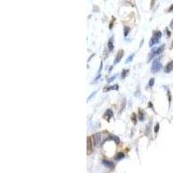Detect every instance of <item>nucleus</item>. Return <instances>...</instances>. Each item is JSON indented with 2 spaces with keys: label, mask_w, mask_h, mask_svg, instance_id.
Returning a JSON list of instances; mask_svg holds the SVG:
<instances>
[{
  "label": "nucleus",
  "mask_w": 173,
  "mask_h": 173,
  "mask_svg": "<svg viewBox=\"0 0 173 173\" xmlns=\"http://www.w3.org/2000/svg\"><path fill=\"white\" fill-rule=\"evenodd\" d=\"M162 37V33H161V31H159V30H156L154 33H153V35H152V37L151 38V40H150V43H149V46L150 47H152V46H154L155 44H157L159 41H160V38Z\"/></svg>",
  "instance_id": "obj_1"
},
{
  "label": "nucleus",
  "mask_w": 173,
  "mask_h": 173,
  "mask_svg": "<svg viewBox=\"0 0 173 173\" xmlns=\"http://www.w3.org/2000/svg\"><path fill=\"white\" fill-rule=\"evenodd\" d=\"M166 32H167V35H168V37H170L171 36V33H170V31L166 29Z\"/></svg>",
  "instance_id": "obj_25"
},
{
  "label": "nucleus",
  "mask_w": 173,
  "mask_h": 173,
  "mask_svg": "<svg viewBox=\"0 0 173 173\" xmlns=\"http://www.w3.org/2000/svg\"><path fill=\"white\" fill-rule=\"evenodd\" d=\"M138 120H140V121H144L145 120V113H144L143 110H138Z\"/></svg>",
  "instance_id": "obj_13"
},
{
  "label": "nucleus",
  "mask_w": 173,
  "mask_h": 173,
  "mask_svg": "<svg viewBox=\"0 0 173 173\" xmlns=\"http://www.w3.org/2000/svg\"><path fill=\"white\" fill-rule=\"evenodd\" d=\"M162 68V63H160V59L159 58H156L154 61L152 62V73H158L160 69Z\"/></svg>",
  "instance_id": "obj_3"
},
{
  "label": "nucleus",
  "mask_w": 173,
  "mask_h": 173,
  "mask_svg": "<svg viewBox=\"0 0 173 173\" xmlns=\"http://www.w3.org/2000/svg\"><path fill=\"white\" fill-rule=\"evenodd\" d=\"M154 82H155L154 78H152V79H150V82H149V84H148V87H149V88H152V87H153V85H154Z\"/></svg>",
  "instance_id": "obj_19"
},
{
  "label": "nucleus",
  "mask_w": 173,
  "mask_h": 173,
  "mask_svg": "<svg viewBox=\"0 0 173 173\" xmlns=\"http://www.w3.org/2000/svg\"><path fill=\"white\" fill-rule=\"evenodd\" d=\"M119 89V86L118 85H114V86H111V87H108V88H106L104 89V92H107L109 90H118Z\"/></svg>",
  "instance_id": "obj_14"
},
{
  "label": "nucleus",
  "mask_w": 173,
  "mask_h": 173,
  "mask_svg": "<svg viewBox=\"0 0 173 173\" xmlns=\"http://www.w3.org/2000/svg\"><path fill=\"white\" fill-rule=\"evenodd\" d=\"M172 11H173V4L169 8V10H168V12H172Z\"/></svg>",
  "instance_id": "obj_24"
},
{
  "label": "nucleus",
  "mask_w": 173,
  "mask_h": 173,
  "mask_svg": "<svg viewBox=\"0 0 173 173\" xmlns=\"http://www.w3.org/2000/svg\"><path fill=\"white\" fill-rule=\"evenodd\" d=\"M116 77H117V75H116V74L113 75L112 77H110V78H108V79H107V82H108V83H110V82H113V81L116 79Z\"/></svg>",
  "instance_id": "obj_21"
},
{
  "label": "nucleus",
  "mask_w": 173,
  "mask_h": 173,
  "mask_svg": "<svg viewBox=\"0 0 173 173\" xmlns=\"http://www.w3.org/2000/svg\"><path fill=\"white\" fill-rule=\"evenodd\" d=\"M125 158V153L124 152H119L118 154H116V156L114 157V159L116 161H119L121 159H123Z\"/></svg>",
  "instance_id": "obj_12"
},
{
  "label": "nucleus",
  "mask_w": 173,
  "mask_h": 173,
  "mask_svg": "<svg viewBox=\"0 0 173 173\" xmlns=\"http://www.w3.org/2000/svg\"><path fill=\"white\" fill-rule=\"evenodd\" d=\"M123 55H124V50H123V49L119 50L118 54H117V55H116V58H115V60H114V64L119 63L121 61V59H122Z\"/></svg>",
  "instance_id": "obj_6"
},
{
  "label": "nucleus",
  "mask_w": 173,
  "mask_h": 173,
  "mask_svg": "<svg viewBox=\"0 0 173 173\" xmlns=\"http://www.w3.org/2000/svg\"><path fill=\"white\" fill-rule=\"evenodd\" d=\"M93 144L94 146H97V147H100L101 146V144L103 143V141L101 140V134L100 133H95L93 136Z\"/></svg>",
  "instance_id": "obj_4"
},
{
  "label": "nucleus",
  "mask_w": 173,
  "mask_h": 173,
  "mask_svg": "<svg viewBox=\"0 0 173 173\" xmlns=\"http://www.w3.org/2000/svg\"><path fill=\"white\" fill-rule=\"evenodd\" d=\"M95 93H96V92H93V93H92V95H91V96H89V97H88V101H89V100H91L92 98H93V96H94V95H95Z\"/></svg>",
  "instance_id": "obj_23"
},
{
  "label": "nucleus",
  "mask_w": 173,
  "mask_h": 173,
  "mask_svg": "<svg viewBox=\"0 0 173 173\" xmlns=\"http://www.w3.org/2000/svg\"><path fill=\"white\" fill-rule=\"evenodd\" d=\"M113 49H114V47H113V37H112L108 41V49H109L110 52H113Z\"/></svg>",
  "instance_id": "obj_11"
},
{
  "label": "nucleus",
  "mask_w": 173,
  "mask_h": 173,
  "mask_svg": "<svg viewBox=\"0 0 173 173\" xmlns=\"http://www.w3.org/2000/svg\"><path fill=\"white\" fill-rule=\"evenodd\" d=\"M102 164L104 166H106L107 168H108L110 170H113L114 168H115V165L113 163V162H111L109 160H106V159H104V160H102Z\"/></svg>",
  "instance_id": "obj_5"
},
{
  "label": "nucleus",
  "mask_w": 173,
  "mask_h": 173,
  "mask_svg": "<svg viewBox=\"0 0 173 173\" xmlns=\"http://www.w3.org/2000/svg\"><path fill=\"white\" fill-rule=\"evenodd\" d=\"M155 129H154V132H155V133H158V130H159V124L158 123L156 126H155Z\"/></svg>",
  "instance_id": "obj_22"
},
{
  "label": "nucleus",
  "mask_w": 173,
  "mask_h": 173,
  "mask_svg": "<svg viewBox=\"0 0 173 173\" xmlns=\"http://www.w3.org/2000/svg\"><path fill=\"white\" fill-rule=\"evenodd\" d=\"M113 116V112L111 109L107 110L106 113H105V114H104V118L107 119V121H109L110 119L112 118Z\"/></svg>",
  "instance_id": "obj_10"
},
{
  "label": "nucleus",
  "mask_w": 173,
  "mask_h": 173,
  "mask_svg": "<svg viewBox=\"0 0 173 173\" xmlns=\"http://www.w3.org/2000/svg\"><path fill=\"white\" fill-rule=\"evenodd\" d=\"M87 153L88 154H90L92 152V139L90 137H88L87 138Z\"/></svg>",
  "instance_id": "obj_8"
},
{
  "label": "nucleus",
  "mask_w": 173,
  "mask_h": 173,
  "mask_svg": "<svg viewBox=\"0 0 173 173\" xmlns=\"http://www.w3.org/2000/svg\"><path fill=\"white\" fill-rule=\"evenodd\" d=\"M107 140H113V141H114L116 144H119V143H120V140H119V138L117 136H114V135H110L108 138H107L106 139H104L103 143H104V142H106Z\"/></svg>",
  "instance_id": "obj_9"
},
{
  "label": "nucleus",
  "mask_w": 173,
  "mask_h": 173,
  "mask_svg": "<svg viewBox=\"0 0 173 173\" xmlns=\"http://www.w3.org/2000/svg\"><path fill=\"white\" fill-rule=\"evenodd\" d=\"M173 69V61H171L169 62L168 63L166 64L165 68H164V72L166 74L171 73Z\"/></svg>",
  "instance_id": "obj_7"
},
{
  "label": "nucleus",
  "mask_w": 173,
  "mask_h": 173,
  "mask_svg": "<svg viewBox=\"0 0 173 173\" xmlns=\"http://www.w3.org/2000/svg\"><path fill=\"white\" fill-rule=\"evenodd\" d=\"M164 49V44H162L160 47H158V48H153L151 51V53L149 54V56H148V61L152 60V57H154L155 55H160Z\"/></svg>",
  "instance_id": "obj_2"
},
{
  "label": "nucleus",
  "mask_w": 173,
  "mask_h": 173,
  "mask_svg": "<svg viewBox=\"0 0 173 173\" xmlns=\"http://www.w3.org/2000/svg\"><path fill=\"white\" fill-rule=\"evenodd\" d=\"M132 121L133 122V124H134V125H136V124H137V115H136V113H133V114H132Z\"/></svg>",
  "instance_id": "obj_18"
},
{
  "label": "nucleus",
  "mask_w": 173,
  "mask_h": 173,
  "mask_svg": "<svg viewBox=\"0 0 173 173\" xmlns=\"http://www.w3.org/2000/svg\"><path fill=\"white\" fill-rule=\"evenodd\" d=\"M129 32H130V27L125 26V27H124V37H127Z\"/></svg>",
  "instance_id": "obj_16"
},
{
  "label": "nucleus",
  "mask_w": 173,
  "mask_h": 173,
  "mask_svg": "<svg viewBox=\"0 0 173 173\" xmlns=\"http://www.w3.org/2000/svg\"><path fill=\"white\" fill-rule=\"evenodd\" d=\"M133 57H134V54H133V55H130V56L127 58V60L126 61V63H131V62L133 61Z\"/></svg>",
  "instance_id": "obj_20"
},
{
  "label": "nucleus",
  "mask_w": 173,
  "mask_h": 173,
  "mask_svg": "<svg viewBox=\"0 0 173 173\" xmlns=\"http://www.w3.org/2000/svg\"><path fill=\"white\" fill-rule=\"evenodd\" d=\"M150 133H151V122H150V123H148V125H147V127H146V135L149 136V135H150Z\"/></svg>",
  "instance_id": "obj_15"
},
{
  "label": "nucleus",
  "mask_w": 173,
  "mask_h": 173,
  "mask_svg": "<svg viewBox=\"0 0 173 173\" xmlns=\"http://www.w3.org/2000/svg\"><path fill=\"white\" fill-rule=\"evenodd\" d=\"M128 72H129V70H128V69H124V70L122 71V74H121V78H122V79H124V78L127 75Z\"/></svg>",
  "instance_id": "obj_17"
},
{
  "label": "nucleus",
  "mask_w": 173,
  "mask_h": 173,
  "mask_svg": "<svg viewBox=\"0 0 173 173\" xmlns=\"http://www.w3.org/2000/svg\"><path fill=\"white\" fill-rule=\"evenodd\" d=\"M170 27L172 28V29H173V20H172V22H171V24H170Z\"/></svg>",
  "instance_id": "obj_26"
}]
</instances>
